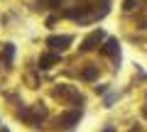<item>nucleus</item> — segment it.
Wrapping results in <instances>:
<instances>
[{
  "instance_id": "4",
  "label": "nucleus",
  "mask_w": 147,
  "mask_h": 132,
  "mask_svg": "<svg viewBox=\"0 0 147 132\" xmlns=\"http://www.w3.org/2000/svg\"><path fill=\"white\" fill-rule=\"evenodd\" d=\"M54 61H59V56H54V54H47V56L39 59V66H42V69H49V64H54Z\"/></svg>"
},
{
  "instance_id": "3",
  "label": "nucleus",
  "mask_w": 147,
  "mask_h": 132,
  "mask_svg": "<svg viewBox=\"0 0 147 132\" xmlns=\"http://www.w3.org/2000/svg\"><path fill=\"white\" fill-rule=\"evenodd\" d=\"M76 120H79V113H66V115H61V122H64V127H71Z\"/></svg>"
},
{
  "instance_id": "5",
  "label": "nucleus",
  "mask_w": 147,
  "mask_h": 132,
  "mask_svg": "<svg viewBox=\"0 0 147 132\" xmlns=\"http://www.w3.org/2000/svg\"><path fill=\"white\" fill-rule=\"evenodd\" d=\"M105 54H110V56L118 54V42L115 39H108V42H105Z\"/></svg>"
},
{
  "instance_id": "7",
  "label": "nucleus",
  "mask_w": 147,
  "mask_h": 132,
  "mask_svg": "<svg viewBox=\"0 0 147 132\" xmlns=\"http://www.w3.org/2000/svg\"><path fill=\"white\" fill-rule=\"evenodd\" d=\"M132 5H135V0H125V10H132Z\"/></svg>"
},
{
  "instance_id": "1",
  "label": "nucleus",
  "mask_w": 147,
  "mask_h": 132,
  "mask_svg": "<svg viewBox=\"0 0 147 132\" xmlns=\"http://www.w3.org/2000/svg\"><path fill=\"white\" fill-rule=\"evenodd\" d=\"M103 39V32H93V34H88V37L84 39V44H81V52H91V49H96V44Z\"/></svg>"
},
{
  "instance_id": "2",
  "label": "nucleus",
  "mask_w": 147,
  "mask_h": 132,
  "mask_svg": "<svg viewBox=\"0 0 147 132\" xmlns=\"http://www.w3.org/2000/svg\"><path fill=\"white\" fill-rule=\"evenodd\" d=\"M47 44H49V47H54V49H66L69 44H71V37H49Z\"/></svg>"
},
{
  "instance_id": "6",
  "label": "nucleus",
  "mask_w": 147,
  "mask_h": 132,
  "mask_svg": "<svg viewBox=\"0 0 147 132\" xmlns=\"http://www.w3.org/2000/svg\"><path fill=\"white\" fill-rule=\"evenodd\" d=\"M84 78H86V81H93V78H96V66H88V69H84Z\"/></svg>"
}]
</instances>
